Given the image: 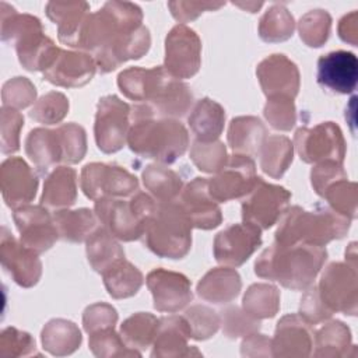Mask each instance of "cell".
<instances>
[{
	"label": "cell",
	"instance_id": "obj_1",
	"mask_svg": "<svg viewBox=\"0 0 358 358\" xmlns=\"http://www.w3.org/2000/svg\"><path fill=\"white\" fill-rule=\"evenodd\" d=\"M326 259L324 246L274 242L256 260L255 273L262 278L278 281L285 288L299 291L312 285Z\"/></svg>",
	"mask_w": 358,
	"mask_h": 358
},
{
	"label": "cell",
	"instance_id": "obj_2",
	"mask_svg": "<svg viewBox=\"0 0 358 358\" xmlns=\"http://www.w3.org/2000/svg\"><path fill=\"white\" fill-rule=\"evenodd\" d=\"M350 218L336 213L329 206H317L308 211L299 206L287 208L280 217L275 242L282 245L308 243L324 246L343 238L350 228Z\"/></svg>",
	"mask_w": 358,
	"mask_h": 358
},
{
	"label": "cell",
	"instance_id": "obj_3",
	"mask_svg": "<svg viewBox=\"0 0 358 358\" xmlns=\"http://www.w3.org/2000/svg\"><path fill=\"white\" fill-rule=\"evenodd\" d=\"M127 144L137 155L165 165L175 162L185 154L189 134L185 126L176 120L141 116L133 119Z\"/></svg>",
	"mask_w": 358,
	"mask_h": 358
},
{
	"label": "cell",
	"instance_id": "obj_4",
	"mask_svg": "<svg viewBox=\"0 0 358 358\" xmlns=\"http://www.w3.org/2000/svg\"><path fill=\"white\" fill-rule=\"evenodd\" d=\"M1 39L14 41L20 63L27 70L46 71L60 53V49L43 34L36 17L17 14L13 7L8 14L1 10Z\"/></svg>",
	"mask_w": 358,
	"mask_h": 358
},
{
	"label": "cell",
	"instance_id": "obj_5",
	"mask_svg": "<svg viewBox=\"0 0 358 358\" xmlns=\"http://www.w3.org/2000/svg\"><path fill=\"white\" fill-rule=\"evenodd\" d=\"M141 8L129 1H108L101 10L85 20L76 48L94 52V55L143 24Z\"/></svg>",
	"mask_w": 358,
	"mask_h": 358
},
{
	"label": "cell",
	"instance_id": "obj_6",
	"mask_svg": "<svg viewBox=\"0 0 358 358\" xmlns=\"http://www.w3.org/2000/svg\"><path fill=\"white\" fill-rule=\"evenodd\" d=\"M192 228L176 200L157 201V207L145 224L143 239L157 256L182 259L192 245Z\"/></svg>",
	"mask_w": 358,
	"mask_h": 358
},
{
	"label": "cell",
	"instance_id": "obj_7",
	"mask_svg": "<svg viewBox=\"0 0 358 358\" xmlns=\"http://www.w3.org/2000/svg\"><path fill=\"white\" fill-rule=\"evenodd\" d=\"M87 150L85 131L76 123H66L55 130L34 129L25 140V152L41 169L56 164H77Z\"/></svg>",
	"mask_w": 358,
	"mask_h": 358
},
{
	"label": "cell",
	"instance_id": "obj_8",
	"mask_svg": "<svg viewBox=\"0 0 358 358\" xmlns=\"http://www.w3.org/2000/svg\"><path fill=\"white\" fill-rule=\"evenodd\" d=\"M157 207V200L144 192L129 199H101L95 201V214L101 225L116 239L136 241L143 236L145 224Z\"/></svg>",
	"mask_w": 358,
	"mask_h": 358
},
{
	"label": "cell",
	"instance_id": "obj_9",
	"mask_svg": "<svg viewBox=\"0 0 358 358\" xmlns=\"http://www.w3.org/2000/svg\"><path fill=\"white\" fill-rule=\"evenodd\" d=\"M296 152L308 164L334 161L343 164L345 141L340 127L333 122H324L313 129L299 127L294 137Z\"/></svg>",
	"mask_w": 358,
	"mask_h": 358
},
{
	"label": "cell",
	"instance_id": "obj_10",
	"mask_svg": "<svg viewBox=\"0 0 358 358\" xmlns=\"http://www.w3.org/2000/svg\"><path fill=\"white\" fill-rule=\"evenodd\" d=\"M81 189L94 201L123 199L138 192V180L122 166L92 162L81 171Z\"/></svg>",
	"mask_w": 358,
	"mask_h": 358
},
{
	"label": "cell",
	"instance_id": "obj_11",
	"mask_svg": "<svg viewBox=\"0 0 358 358\" xmlns=\"http://www.w3.org/2000/svg\"><path fill=\"white\" fill-rule=\"evenodd\" d=\"M289 200L291 193L285 187L267 183L262 178H257L255 187L242 201L243 222L267 229L280 220L288 208Z\"/></svg>",
	"mask_w": 358,
	"mask_h": 358
},
{
	"label": "cell",
	"instance_id": "obj_12",
	"mask_svg": "<svg viewBox=\"0 0 358 358\" xmlns=\"http://www.w3.org/2000/svg\"><path fill=\"white\" fill-rule=\"evenodd\" d=\"M317 292L323 303L334 313L354 316L357 313L358 285L357 267L345 263H331L322 274Z\"/></svg>",
	"mask_w": 358,
	"mask_h": 358
},
{
	"label": "cell",
	"instance_id": "obj_13",
	"mask_svg": "<svg viewBox=\"0 0 358 358\" xmlns=\"http://www.w3.org/2000/svg\"><path fill=\"white\" fill-rule=\"evenodd\" d=\"M130 106L116 95H108L99 99L94 133L101 151L110 154L124 145L130 130Z\"/></svg>",
	"mask_w": 358,
	"mask_h": 358
},
{
	"label": "cell",
	"instance_id": "obj_14",
	"mask_svg": "<svg viewBox=\"0 0 358 358\" xmlns=\"http://www.w3.org/2000/svg\"><path fill=\"white\" fill-rule=\"evenodd\" d=\"M256 165L252 157L234 154L222 169L208 180V192L217 201H229L246 196L257 180Z\"/></svg>",
	"mask_w": 358,
	"mask_h": 358
},
{
	"label": "cell",
	"instance_id": "obj_15",
	"mask_svg": "<svg viewBox=\"0 0 358 358\" xmlns=\"http://www.w3.org/2000/svg\"><path fill=\"white\" fill-rule=\"evenodd\" d=\"M201 42L196 32L183 24L173 27L165 39L164 69L175 78H189L199 71Z\"/></svg>",
	"mask_w": 358,
	"mask_h": 358
},
{
	"label": "cell",
	"instance_id": "obj_16",
	"mask_svg": "<svg viewBox=\"0 0 358 358\" xmlns=\"http://www.w3.org/2000/svg\"><path fill=\"white\" fill-rule=\"evenodd\" d=\"M262 245V229L253 224H232L214 239V257L220 264L238 267Z\"/></svg>",
	"mask_w": 358,
	"mask_h": 358
},
{
	"label": "cell",
	"instance_id": "obj_17",
	"mask_svg": "<svg viewBox=\"0 0 358 358\" xmlns=\"http://www.w3.org/2000/svg\"><path fill=\"white\" fill-rule=\"evenodd\" d=\"M13 217L21 243L38 255L50 249L59 238L53 214L43 206H22L14 210Z\"/></svg>",
	"mask_w": 358,
	"mask_h": 358
},
{
	"label": "cell",
	"instance_id": "obj_18",
	"mask_svg": "<svg viewBox=\"0 0 358 358\" xmlns=\"http://www.w3.org/2000/svg\"><path fill=\"white\" fill-rule=\"evenodd\" d=\"M176 201L194 228L213 229L222 221L221 210L208 192V179L206 178H194L189 182Z\"/></svg>",
	"mask_w": 358,
	"mask_h": 358
},
{
	"label": "cell",
	"instance_id": "obj_19",
	"mask_svg": "<svg viewBox=\"0 0 358 358\" xmlns=\"http://www.w3.org/2000/svg\"><path fill=\"white\" fill-rule=\"evenodd\" d=\"M147 287L152 294L154 308L159 312H179L193 296L189 278L180 273L165 268L150 271L147 275Z\"/></svg>",
	"mask_w": 358,
	"mask_h": 358
},
{
	"label": "cell",
	"instance_id": "obj_20",
	"mask_svg": "<svg viewBox=\"0 0 358 358\" xmlns=\"http://www.w3.org/2000/svg\"><path fill=\"white\" fill-rule=\"evenodd\" d=\"M317 83L336 94H351L357 87L358 60L347 50L323 55L317 60Z\"/></svg>",
	"mask_w": 358,
	"mask_h": 358
},
{
	"label": "cell",
	"instance_id": "obj_21",
	"mask_svg": "<svg viewBox=\"0 0 358 358\" xmlns=\"http://www.w3.org/2000/svg\"><path fill=\"white\" fill-rule=\"evenodd\" d=\"M1 264L3 268L13 277V280L21 287H32L38 282L42 264L38 259V253L18 243L3 227L1 235Z\"/></svg>",
	"mask_w": 358,
	"mask_h": 358
},
{
	"label": "cell",
	"instance_id": "obj_22",
	"mask_svg": "<svg viewBox=\"0 0 358 358\" xmlns=\"http://www.w3.org/2000/svg\"><path fill=\"white\" fill-rule=\"evenodd\" d=\"M0 182L3 199L14 210L27 206L35 197L38 179L21 158L13 157L1 164Z\"/></svg>",
	"mask_w": 358,
	"mask_h": 358
},
{
	"label": "cell",
	"instance_id": "obj_23",
	"mask_svg": "<svg viewBox=\"0 0 358 358\" xmlns=\"http://www.w3.org/2000/svg\"><path fill=\"white\" fill-rule=\"evenodd\" d=\"M263 92L268 96L284 95L294 99L299 90V71L284 55H271L256 70Z\"/></svg>",
	"mask_w": 358,
	"mask_h": 358
},
{
	"label": "cell",
	"instance_id": "obj_24",
	"mask_svg": "<svg viewBox=\"0 0 358 358\" xmlns=\"http://www.w3.org/2000/svg\"><path fill=\"white\" fill-rule=\"evenodd\" d=\"M95 59L83 52L60 50L55 63L43 71V78L59 87L77 88L85 85L95 74Z\"/></svg>",
	"mask_w": 358,
	"mask_h": 358
},
{
	"label": "cell",
	"instance_id": "obj_25",
	"mask_svg": "<svg viewBox=\"0 0 358 358\" xmlns=\"http://www.w3.org/2000/svg\"><path fill=\"white\" fill-rule=\"evenodd\" d=\"M313 341L310 324L299 315H287L278 323L271 340L274 357H308Z\"/></svg>",
	"mask_w": 358,
	"mask_h": 358
},
{
	"label": "cell",
	"instance_id": "obj_26",
	"mask_svg": "<svg viewBox=\"0 0 358 358\" xmlns=\"http://www.w3.org/2000/svg\"><path fill=\"white\" fill-rule=\"evenodd\" d=\"M192 331L185 316H165L159 319V326L152 341V357H186L200 355L196 348H189L187 340Z\"/></svg>",
	"mask_w": 358,
	"mask_h": 358
},
{
	"label": "cell",
	"instance_id": "obj_27",
	"mask_svg": "<svg viewBox=\"0 0 358 358\" xmlns=\"http://www.w3.org/2000/svg\"><path fill=\"white\" fill-rule=\"evenodd\" d=\"M151 38L147 27L141 25L136 31L123 36L113 45L94 55L96 67L101 73H109L130 59L141 57L150 48Z\"/></svg>",
	"mask_w": 358,
	"mask_h": 358
},
{
	"label": "cell",
	"instance_id": "obj_28",
	"mask_svg": "<svg viewBox=\"0 0 358 358\" xmlns=\"http://www.w3.org/2000/svg\"><path fill=\"white\" fill-rule=\"evenodd\" d=\"M169 76L164 67H130L119 74L117 85L129 99L147 103Z\"/></svg>",
	"mask_w": 358,
	"mask_h": 358
},
{
	"label": "cell",
	"instance_id": "obj_29",
	"mask_svg": "<svg viewBox=\"0 0 358 358\" xmlns=\"http://www.w3.org/2000/svg\"><path fill=\"white\" fill-rule=\"evenodd\" d=\"M90 6L84 1L71 3H48L46 14L57 24L59 39L62 43L76 48L81 28L90 15Z\"/></svg>",
	"mask_w": 358,
	"mask_h": 358
},
{
	"label": "cell",
	"instance_id": "obj_30",
	"mask_svg": "<svg viewBox=\"0 0 358 358\" xmlns=\"http://www.w3.org/2000/svg\"><path fill=\"white\" fill-rule=\"evenodd\" d=\"M239 274L231 267L210 270L197 284V295L204 301L221 305L234 301L241 291Z\"/></svg>",
	"mask_w": 358,
	"mask_h": 358
},
{
	"label": "cell",
	"instance_id": "obj_31",
	"mask_svg": "<svg viewBox=\"0 0 358 358\" xmlns=\"http://www.w3.org/2000/svg\"><path fill=\"white\" fill-rule=\"evenodd\" d=\"M77 199V172L69 166L52 171L43 185L41 206L48 208H66Z\"/></svg>",
	"mask_w": 358,
	"mask_h": 358
},
{
	"label": "cell",
	"instance_id": "obj_32",
	"mask_svg": "<svg viewBox=\"0 0 358 358\" xmlns=\"http://www.w3.org/2000/svg\"><path fill=\"white\" fill-rule=\"evenodd\" d=\"M267 130L260 119L255 116H239L231 120L228 143L235 154L253 157L259 154Z\"/></svg>",
	"mask_w": 358,
	"mask_h": 358
},
{
	"label": "cell",
	"instance_id": "obj_33",
	"mask_svg": "<svg viewBox=\"0 0 358 358\" xmlns=\"http://www.w3.org/2000/svg\"><path fill=\"white\" fill-rule=\"evenodd\" d=\"M224 120L225 112L222 106L210 98L197 101L187 119L196 140L203 143L218 140L224 129Z\"/></svg>",
	"mask_w": 358,
	"mask_h": 358
},
{
	"label": "cell",
	"instance_id": "obj_34",
	"mask_svg": "<svg viewBox=\"0 0 358 358\" xmlns=\"http://www.w3.org/2000/svg\"><path fill=\"white\" fill-rule=\"evenodd\" d=\"M53 221L56 224L59 238L67 242H84L90 235L96 231L99 220L95 213L88 208L80 210H57L53 213Z\"/></svg>",
	"mask_w": 358,
	"mask_h": 358
},
{
	"label": "cell",
	"instance_id": "obj_35",
	"mask_svg": "<svg viewBox=\"0 0 358 358\" xmlns=\"http://www.w3.org/2000/svg\"><path fill=\"white\" fill-rule=\"evenodd\" d=\"M103 284L108 289V294L116 299L129 298L134 295L141 284L143 274L124 257L115 262L110 267H108L103 273Z\"/></svg>",
	"mask_w": 358,
	"mask_h": 358
},
{
	"label": "cell",
	"instance_id": "obj_36",
	"mask_svg": "<svg viewBox=\"0 0 358 358\" xmlns=\"http://www.w3.org/2000/svg\"><path fill=\"white\" fill-rule=\"evenodd\" d=\"M42 344L53 355H67L80 347L81 333L73 322L53 319L42 330Z\"/></svg>",
	"mask_w": 358,
	"mask_h": 358
},
{
	"label": "cell",
	"instance_id": "obj_37",
	"mask_svg": "<svg viewBox=\"0 0 358 358\" xmlns=\"http://www.w3.org/2000/svg\"><path fill=\"white\" fill-rule=\"evenodd\" d=\"M87 242V256L92 268L98 273H103L115 262L124 257L122 246L116 242L115 236L110 235L102 225L94 231Z\"/></svg>",
	"mask_w": 358,
	"mask_h": 358
},
{
	"label": "cell",
	"instance_id": "obj_38",
	"mask_svg": "<svg viewBox=\"0 0 358 358\" xmlns=\"http://www.w3.org/2000/svg\"><path fill=\"white\" fill-rule=\"evenodd\" d=\"M294 145L285 136H270L264 140L260 154V168L268 176L277 179L292 162Z\"/></svg>",
	"mask_w": 358,
	"mask_h": 358
},
{
	"label": "cell",
	"instance_id": "obj_39",
	"mask_svg": "<svg viewBox=\"0 0 358 358\" xmlns=\"http://www.w3.org/2000/svg\"><path fill=\"white\" fill-rule=\"evenodd\" d=\"M143 182L157 201H173L182 192V178L164 164L148 165L143 172Z\"/></svg>",
	"mask_w": 358,
	"mask_h": 358
},
{
	"label": "cell",
	"instance_id": "obj_40",
	"mask_svg": "<svg viewBox=\"0 0 358 358\" xmlns=\"http://www.w3.org/2000/svg\"><path fill=\"white\" fill-rule=\"evenodd\" d=\"M315 347L316 357L348 355V348L352 347L350 329L338 320L324 323L315 334Z\"/></svg>",
	"mask_w": 358,
	"mask_h": 358
},
{
	"label": "cell",
	"instance_id": "obj_41",
	"mask_svg": "<svg viewBox=\"0 0 358 358\" xmlns=\"http://www.w3.org/2000/svg\"><path fill=\"white\" fill-rule=\"evenodd\" d=\"M158 326L159 319L154 315L138 312L123 322L120 326V336L127 347L133 350H144L152 344Z\"/></svg>",
	"mask_w": 358,
	"mask_h": 358
},
{
	"label": "cell",
	"instance_id": "obj_42",
	"mask_svg": "<svg viewBox=\"0 0 358 358\" xmlns=\"http://www.w3.org/2000/svg\"><path fill=\"white\" fill-rule=\"evenodd\" d=\"M280 308V294L274 285L253 284L243 296V310L260 320L273 317Z\"/></svg>",
	"mask_w": 358,
	"mask_h": 358
},
{
	"label": "cell",
	"instance_id": "obj_43",
	"mask_svg": "<svg viewBox=\"0 0 358 358\" xmlns=\"http://www.w3.org/2000/svg\"><path fill=\"white\" fill-rule=\"evenodd\" d=\"M294 27V18L289 11L281 4H274L262 17L259 35L264 42H282L292 36Z\"/></svg>",
	"mask_w": 358,
	"mask_h": 358
},
{
	"label": "cell",
	"instance_id": "obj_44",
	"mask_svg": "<svg viewBox=\"0 0 358 358\" xmlns=\"http://www.w3.org/2000/svg\"><path fill=\"white\" fill-rule=\"evenodd\" d=\"M322 197L326 199L329 207L336 213L350 220H354L357 217L358 193L355 182H350L347 180V178L338 179L324 189Z\"/></svg>",
	"mask_w": 358,
	"mask_h": 358
},
{
	"label": "cell",
	"instance_id": "obj_45",
	"mask_svg": "<svg viewBox=\"0 0 358 358\" xmlns=\"http://www.w3.org/2000/svg\"><path fill=\"white\" fill-rule=\"evenodd\" d=\"M90 348L96 357H130L140 355L138 351L130 348L113 327L99 329L90 333Z\"/></svg>",
	"mask_w": 358,
	"mask_h": 358
},
{
	"label": "cell",
	"instance_id": "obj_46",
	"mask_svg": "<svg viewBox=\"0 0 358 358\" xmlns=\"http://www.w3.org/2000/svg\"><path fill=\"white\" fill-rule=\"evenodd\" d=\"M331 17L324 10H312L299 20V36L308 45L313 48L322 46L330 32Z\"/></svg>",
	"mask_w": 358,
	"mask_h": 358
},
{
	"label": "cell",
	"instance_id": "obj_47",
	"mask_svg": "<svg viewBox=\"0 0 358 358\" xmlns=\"http://www.w3.org/2000/svg\"><path fill=\"white\" fill-rule=\"evenodd\" d=\"M190 158L197 169L208 173H217L227 164V150L218 140L203 143L196 140L190 150Z\"/></svg>",
	"mask_w": 358,
	"mask_h": 358
},
{
	"label": "cell",
	"instance_id": "obj_48",
	"mask_svg": "<svg viewBox=\"0 0 358 358\" xmlns=\"http://www.w3.org/2000/svg\"><path fill=\"white\" fill-rule=\"evenodd\" d=\"M69 110V99L64 94L50 91L41 96L29 110V116L43 124H55L63 120Z\"/></svg>",
	"mask_w": 358,
	"mask_h": 358
},
{
	"label": "cell",
	"instance_id": "obj_49",
	"mask_svg": "<svg viewBox=\"0 0 358 358\" xmlns=\"http://www.w3.org/2000/svg\"><path fill=\"white\" fill-rule=\"evenodd\" d=\"M264 116L271 127L284 131L291 130L296 120L294 99L284 95L268 96L264 106Z\"/></svg>",
	"mask_w": 358,
	"mask_h": 358
},
{
	"label": "cell",
	"instance_id": "obj_50",
	"mask_svg": "<svg viewBox=\"0 0 358 358\" xmlns=\"http://www.w3.org/2000/svg\"><path fill=\"white\" fill-rule=\"evenodd\" d=\"M183 316L189 323L192 338L194 340L210 338L211 336L215 334L221 324L217 312L201 305H194L189 308Z\"/></svg>",
	"mask_w": 358,
	"mask_h": 358
},
{
	"label": "cell",
	"instance_id": "obj_51",
	"mask_svg": "<svg viewBox=\"0 0 358 358\" xmlns=\"http://www.w3.org/2000/svg\"><path fill=\"white\" fill-rule=\"evenodd\" d=\"M220 322L222 323L224 333L228 337H239V336H249L256 333L260 327V322L250 315H248L243 309L232 306L221 312Z\"/></svg>",
	"mask_w": 358,
	"mask_h": 358
},
{
	"label": "cell",
	"instance_id": "obj_52",
	"mask_svg": "<svg viewBox=\"0 0 358 358\" xmlns=\"http://www.w3.org/2000/svg\"><path fill=\"white\" fill-rule=\"evenodd\" d=\"M36 90L25 77H15L3 87V105L14 109L27 108L35 102Z\"/></svg>",
	"mask_w": 358,
	"mask_h": 358
},
{
	"label": "cell",
	"instance_id": "obj_53",
	"mask_svg": "<svg viewBox=\"0 0 358 358\" xmlns=\"http://www.w3.org/2000/svg\"><path fill=\"white\" fill-rule=\"evenodd\" d=\"M24 124L22 115L8 106L1 109V151L4 154L15 152L20 148V130Z\"/></svg>",
	"mask_w": 358,
	"mask_h": 358
},
{
	"label": "cell",
	"instance_id": "obj_54",
	"mask_svg": "<svg viewBox=\"0 0 358 358\" xmlns=\"http://www.w3.org/2000/svg\"><path fill=\"white\" fill-rule=\"evenodd\" d=\"M333 312L323 303L317 292V287H310L302 296L299 305V316L310 326L327 320Z\"/></svg>",
	"mask_w": 358,
	"mask_h": 358
},
{
	"label": "cell",
	"instance_id": "obj_55",
	"mask_svg": "<svg viewBox=\"0 0 358 358\" xmlns=\"http://www.w3.org/2000/svg\"><path fill=\"white\" fill-rule=\"evenodd\" d=\"M116 320H117V313H116L115 308L108 303H103V302H98V303L88 306L83 315L84 330L88 334L94 333L99 329L115 327Z\"/></svg>",
	"mask_w": 358,
	"mask_h": 358
},
{
	"label": "cell",
	"instance_id": "obj_56",
	"mask_svg": "<svg viewBox=\"0 0 358 358\" xmlns=\"http://www.w3.org/2000/svg\"><path fill=\"white\" fill-rule=\"evenodd\" d=\"M343 178H347L343 164H338L334 161H324V162L316 164L310 172L312 186L319 196H322V193L329 185Z\"/></svg>",
	"mask_w": 358,
	"mask_h": 358
},
{
	"label": "cell",
	"instance_id": "obj_57",
	"mask_svg": "<svg viewBox=\"0 0 358 358\" xmlns=\"http://www.w3.org/2000/svg\"><path fill=\"white\" fill-rule=\"evenodd\" d=\"M225 3H211V1H169L168 7L175 20L180 22H187L197 18L203 11L218 10Z\"/></svg>",
	"mask_w": 358,
	"mask_h": 358
},
{
	"label": "cell",
	"instance_id": "obj_58",
	"mask_svg": "<svg viewBox=\"0 0 358 358\" xmlns=\"http://www.w3.org/2000/svg\"><path fill=\"white\" fill-rule=\"evenodd\" d=\"M11 345V350L7 355H28L35 352V341L34 338L24 331H20L14 327H7L1 333L0 347Z\"/></svg>",
	"mask_w": 358,
	"mask_h": 358
},
{
	"label": "cell",
	"instance_id": "obj_59",
	"mask_svg": "<svg viewBox=\"0 0 358 358\" xmlns=\"http://www.w3.org/2000/svg\"><path fill=\"white\" fill-rule=\"evenodd\" d=\"M357 32H358V14L357 11H352L340 20L338 35L344 42H348L355 46L357 36H358Z\"/></svg>",
	"mask_w": 358,
	"mask_h": 358
}]
</instances>
